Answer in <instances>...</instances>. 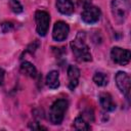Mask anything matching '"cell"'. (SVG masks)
Listing matches in <instances>:
<instances>
[{"label":"cell","mask_w":131,"mask_h":131,"mask_svg":"<svg viewBox=\"0 0 131 131\" xmlns=\"http://www.w3.org/2000/svg\"><path fill=\"white\" fill-rule=\"evenodd\" d=\"M56 7L62 14H72L74 12V4L71 0H56Z\"/></svg>","instance_id":"11"},{"label":"cell","mask_w":131,"mask_h":131,"mask_svg":"<svg viewBox=\"0 0 131 131\" xmlns=\"http://www.w3.org/2000/svg\"><path fill=\"white\" fill-rule=\"evenodd\" d=\"M20 71L26 74L27 76L31 77V78H35L37 76V70L34 67L33 63H31L30 61H24L20 64Z\"/></svg>","instance_id":"13"},{"label":"cell","mask_w":131,"mask_h":131,"mask_svg":"<svg viewBox=\"0 0 131 131\" xmlns=\"http://www.w3.org/2000/svg\"><path fill=\"white\" fill-rule=\"evenodd\" d=\"M13 29V25L10 21H4L1 25V30L3 33H8L9 31H11Z\"/></svg>","instance_id":"17"},{"label":"cell","mask_w":131,"mask_h":131,"mask_svg":"<svg viewBox=\"0 0 131 131\" xmlns=\"http://www.w3.org/2000/svg\"><path fill=\"white\" fill-rule=\"evenodd\" d=\"M46 84L51 89H55L59 86V75H58L57 71H51L47 74Z\"/></svg>","instance_id":"12"},{"label":"cell","mask_w":131,"mask_h":131,"mask_svg":"<svg viewBox=\"0 0 131 131\" xmlns=\"http://www.w3.org/2000/svg\"><path fill=\"white\" fill-rule=\"evenodd\" d=\"M73 53L79 61H90L92 59L89 47L86 43V35L84 32H79L76 38L71 42Z\"/></svg>","instance_id":"1"},{"label":"cell","mask_w":131,"mask_h":131,"mask_svg":"<svg viewBox=\"0 0 131 131\" xmlns=\"http://www.w3.org/2000/svg\"><path fill=\"white\" fill-rule=\"evenodd\" d=\"M93 82L97 86H105L108 83V78L104 73L96 72L93 76Z\"/></svg>","instance_id":"14"},{"label":"cell","mask_w":131,"mask_h":131,"mask_svg":"<svg viewBox=\"0 0 131 131\" xmlns=\"http://www.w3.org/2000/svg\"><path fill=\"white\" fill-rule=\"evenodd\" d=\"M111 57L114 62L120 66H126L130 61L131 52L128 49H124L121 47H113L111 50Z\"/></svg>","instance_id":"5"},{"label":"cell","mask_w":131,"mask_h":131,"mask_svg":"<svg viewBox=\"0 0 131 131\" xmlns=\"http://www.w3.org/2000/svg\"><path fill=\"white\" fill-rule=\"evenodd\" d=\"M68 78H69V88L71 90H74L79 82L80 70L76 66H70L68 68Z\"/></svg>","instance_id":"9"},{"label":"cell","mask_w":131,"mask_h":131,"mask_svg":"<svg viewBox=\"0 0 131 131\" xmlns=\"http://www.w3.org/2000/svg\"><path fill=\"white\" fill-rule=\"evenodd\" d=\"M9 6L11 8V10L14 13H20L23 11V6L19 3L18 0H10L9 1Z\"/></svg>","instance_id":"16"},{"label":"cell","mask_w":131,"mask_h":131,"mask_svg":"<svg viewBox=\"0 0 131 131\" xmlns=\"http://www.w3.org/2000/svg\"><path fill=\"white\" fill-rule=\"evenodd\" d=\"M99 103L101 107L106 112H112L116 108V104L113 101V97L107 92H102L99 94Z\"/></svg>","instance_id":"10"},{"label":"cell","mask_w":131,"mask_h":131,"mask_svg":"<svg viewBox=\"0 0 131 131\" xmlns=\"http://www.w3.org/2000/svg\"><path fill=\"white\" fill-rule=\"evenodd\" d=\"M69 33H70V28L67 23L62 20H58L54 24L53 31H52V37L55 41L61 42L66 40L69 36Z\"/></svg>","instance_id":"8"},{"label":"cell","mask_w":131,"mask_h":131,"mask_svg":"<svg viewBox=\"0 0 131 131\" xmlns=\"http://www.w3.org/2000/svg\"><path fill=\"white\" fill-rule=\"evenodd\" d=\"M35 20H36V30L40 36H45L50 23V15L48 12L44 10H37L35 13Z\"/></svg>","instance_id":"4"},{"label":"cell","mask_w":131,"mask_h":131,"mask_svg":"<svg viewBox=\"0 0 131 131\" xmlns=\"http://www.w3.org/2000/svg\"><path fill=\"white\" fill-rule=\"evenodd\" d=\"M112 13L114 19L117 24H123L130 11V1L129 0H113L111 4Z\"/></svg>","instance_id":"2"},{"label":"cell","mask_w":131,"mask_h":131,"mask_svg":"<svg viewBox=\"0 0 131 131\" xmlns=\"http://www.w3.org/2000/svg\"><path fill=\"white\" fill-rule=\"evenodd\" d=\"M68 108V101L66 99H57L53 102L49 111V120L52 124L58 125L62 122L64 113Z\"/></svg>","instance_id":"3"},{"label":"cell","mask_w":131,"mask_h":131,"mask_svg":"<svg viewBox=\"0 0 131 131\" xmlns=\"http://www.w3.org/2000/svg\"><path fill=\"white\" fill-rule=\"evenodd\" d=\"M116 84L119 88V90L125 95L127 99H129L130 96V77L125 72H118L116 75Z\"/></svg>","instance_id":"7"},{"label":"cell","mask_w":131,"mask_h":131,"mask_svg":"<svg viewBox=\"0 0 131 131\" xmlns=\"http://www.w3.org/2000/svg\"><path fill=\"white\" fill-rule=\"evenodd\" d=\"M3 80H4V71L0 69V85L3 83Z\"/></svg>","instance_id":"18"},{"label":"cell","mask_w":131,"mask_h":131,"mask_svg":"<svg viewBox=\"0 0 131 131\" xmlns=\"http://www.w3.org/2000/svg\"><path fill=\"white\" fill-rule=\"evenodd\" d=\"M100 15H101L100 9L96 6L89 4V5L85 6L84 10L82 11L81 17H82V20L86 24H94L99 20Z\"/></svg>","instance_id":"6"},{"label":"cell","mask_w":131,"mask_h":131,"mask_svg":"<svg viewBox=\"0 0 131 131\" xmlns=\"http://www.w3.org/2000/svg\"><path fill=\"white\" fill-rule=\"evenodd\" d=\"M74 127L77 130H81V131H86L90 129V126L88 124V122L84 119V117H78L75 119L74 121Z\"/></svg>","instance_id":"15"}]
</instances>
